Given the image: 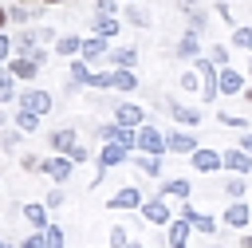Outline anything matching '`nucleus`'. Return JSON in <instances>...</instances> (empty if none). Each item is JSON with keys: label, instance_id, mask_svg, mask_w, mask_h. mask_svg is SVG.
I'll return each instance as SVG.
<instances>
[{"label": "nucleus", "instance_id": "nucleus-6", "mask_svg": "<svg viewBox=\"0 0 252 248\" xmlns=\"http://www.w3.org/2000/svg\"><path fill=\"white\" fill-rule=\"evenodd\" d=\"M161 106H165L169 118L181 122V126H197V122H201V110H197V106H185V102H173V98H161Z\"/></svg>", "mask_w": 252, "mask_h": 248}, {"label": "nucleus", "instance_id": "nucleus-24", "mask_svg": "<svg viewBox=\"0 0 252 248\" xmlns=\"http://www.w3.org/2000/svg\"><path fill=\"white\" fill-rule=\"evenodd\" d=\"M102 55H110V47H106V39H102V35L83 39V59H87V63H94V59H102Z\"/></svg>", "mask_w": 252, "mask_h": 248}, {"label": "nucleus", "instance_id": "nucleus-49", "mask_svg": "<svg viewBox=\"0 0 252 248\" xmlns=\"http://www.w3.org/2000/svg\"><path fill=\"white\" fill-rule=\"evenodd\" d=\"M67 157H71V161H87V157H91V154H87V146H75V150H71V154H67Z\"/></svg>", "mask_w": 252, "mask_h": 248}, {"label": "nucleus", "instance_id": "nucleus-21", "mask_svg": "<svg viewBox=\"0 0 252 248\" xmlns=\"http://www.w3.org/2000/svg\"><path fill=\"white\" fill-rule=\"evenodd\" d=\"M189 228H193V224H189L185 217H177V220L169 224V248H189Z\"/></svg>", "mask_w": 252, "mask_h": 248}, {"label": "nucleus", "instance_id": "nucleus-22", "mask_svg": "<svg viewBox=\"0 0 252 248\" xmlns=\"http://www.w3.org/2000/svg\"><path fill=\"white\" fill-rule=\"evenodd\" d=\"M35 47H39V31H32V28H24L20 35H16V55H35Z\"/></svg>", "mask_w": 252, "mask_h": 248}, {"label": "nucleus", "instance_id": "nucleus-51", "mask_svg": "<svg viewBox=\"0 0 252 248\" xmlns=\"http://www.w3.org/2000/svg\"><path fill=\"white\" fill-rule=\"evenodd\" d=\"M236 146H240V150H248V154H252V130H244V134H240V142H236Z\"/></svg>", "mask_w": 252, "mask_h": 248}, {"label": "nucleus", "instance_id": "nucleus-1", "mask_svg": "<svg viewBox=\"0 0 252 248\" xmlns=\"http://www.w3.org/2000/svg\"><path fill=\"white\" fill-rule=\"evenodd\" d=\"M193 71L201 75V98L217 102V94H220V67L213 59H193Z\"/></svg>", "mask_w": 252, "mask_h": 248}, {"label": "nucleus", "instance_id": "nucleus-13", "mask_svg": "<svg viewBox=\"0 0 252 248\" xmlns=\"http://www.w3.org/2000/svg\"><path fill=\"white\" fill-rule=\"evenodd\" d=\"M47 142H51V150H55V154H71V150L79 146L71 126H59V130H51V134H47Z\"/></svg>", "mask_w": 252, "mask_h": 248}, {"label": "nucleus", "instance_id": "nucleus-32", "mask_svg": "<svg viewBox=\"0 0 252 248\" xmlns=\"http://www.w3.org/2000/svg\"><path fill=\"white\" fill-rule=\"evenodd\" d=\"M12 83H16V75H12L8 67H0V102H12V98H20Z\"/></svg>", "mask_w": 252, "mask_h": 248}, {"label": "nucleus", "instance_id": "nucleus-62", "mask_svg": "<svg viewBox=\"0 0 252 248\" xmlns=\"http://www.w3.org/2000/svg\"><path fill=\"white\" fill-rule=\"evenodd\" d=\"M213 248H217V244H213Z\"/></svg>", "mask_w": 252, "mask_h": 248}, {"label": "nucleus", "instance_id": "nucleus-59", "mask_svg": "<svg viewBox=\"0 0 252 248\" xmlns=\"http://www.w3.org/2000/svg\"><path fill=\"white\" fill-rule=\"evenodd\" d=\"M43 4H63V0H43Z\"/></svg>", "mask_w": 252, "mask_h": 248}, {"label": "nucleus", "instance_id": "nucleus-5", "mask_svg": "<svg viewBox=\"0 0 252 248\" xmlns=\"http://www.w3.org/2000/svg\"><path fill=\"white\" fill-rule=\"evenodd\" d=\"M114 122L138 130V126H146V114H142V106H134V102H114Z\"/></svg>", "mask_w": 252, "mask_h": 248}, {"label": "nucleus", "instance_id": "nucleus-30", "mask_svg": "<svg viewBox=\"0 0 252 248\" xmlns=\"http://www.w3.org/2000/svg\"><path fill=\"white\" fill-rule=\"evenodd\" d=\"M161 197H185V201H189V181H185V177L161 181Z\"/></svg>", "mask_w": 252, "mask_h": 248}, {"label": "nucleus", "instance_id": "nucleus-25", "mask_svg": "<svg viewBox=\"0 0 252 248\" xmlns=\"http://www.w3.org/2000/svg\"><path fill=\"white\" fill-rule=\"evenodd\" d=\"M106 59H110L114 67H130V71H134V63H138V47H130V43H126V47H114Z\"/></svg>", "mask_w": 252, "mask_h": 248}, {"label": "nucleus", "instance_id": "nucleus-15", "mask_svg": "<svg viewBox=\"0 0 252 248\" xmlns=\"http://www.w3.org/2000/svg\"><path fill=\"white\" fill-rule=\"evenodd\" d=\"M122 161H130V150L126 146H118V142H106L102 150H98V165H122Z\"/></svg>", "mask_w": 252, "mask_h": 248}, {"label": "nucleus", "instance_id": "nucleus-9", "mask_svg": "<svg viewBox=\"0 0 252 248\" xmlns=\"http://www.w3.org/2000/svg\"><path fill=\"white\" fill-rule=\"evenodd\" d=\"M189 161H193V169L197 173H213V169H220L224 165V154H217V150H197V154H189Z\"/></svg>", "mask_w": 252, "mask_h": 248}, {"label": "nucleus", "instance_id": "nucleus-45", "mask_svg": "<svg viewBox=\"0 0 252 248\" xmlns=\"http://www.w3.org/2000/svg\"><path fill=\"white\" fill-rule=\"evenodd\" d=\"M20 165H24L28 173H35V169H43V161H39L35 154H24V157H20Z\"/></svg>", "mask_w": 252, "mask_h": 248}, {"label": "nucleus", "instance_id": "nucleus-53", "mask_svg": "<svg viewBox=\"0 0 252 248\" xmlns=\"http://www.w3.org/2000/svg\"><path fill=\"white\" fill-rule=\"evenodd\" d=\"M177 4H181L185 12H189V8H197V0H177Z\"/></svg>", "mask_w": 252, "mask_h": 248}, {"label": "nucleus", "instance_id": "nucleus-41", "mask_svg": "<svg viewBox=\"0 0 252 248\" xmlns=\"http://www.w3.org/2000/svg\"><path fill=\"white\" fill-rule=\"evenodd\" d=\"M209 59H213L217 67H228V47H224V43H217V47L209 51Z\"/></svg>", "mask_w": 252, "mask_h": 248}, {"label": "nucleus", "instance_id": "nucleus-43", "mask_svg": "<svg viewBox=\"0 0 252 248\" xmlns=\"http://www.w3.org/2000/svg\"><path fill=\"white\" fill-rule=\"evenodd\" d=\"M94 12L98 16H114L118 12V0H94Z\"/></svg>", "mask_w": 252, "mask_h": 248}, {"label": "nucleus", "instance_id": "nucleus-54", "mask_svg": "<svg viewBox=\"0 0 252 248\" xmlns=\"http://www.w3.org/2000/svg\"><path fill=\"white\" fill-rule=\"evenodd\" d=\"M240 248H252V232H248V236H244V240H240Z\"/></svg>", "mask_w": 252, "mask_h": 248}, {"label": "nucleus", "instance_id": "nucleus-12", "mask_svg": "<svg viewBox=\"0 0 252 248\" xmlns=\"http://www.w3.org/2000/svg\"><path fill=\"white\" fill-rule=\"evenodd\" d=\"M224 169H232V173H240V177L252 173V154L240 150V146H236V150H224Z\"/></svg>", "mask_w": 252, "mask_h": 248}, {"label": "nucleus", "instance_id": "nucleus-34", "mask_svg": "<svg viewBox=\"0 0 252 248\" xmlns=\"http://www.w3.org/2000/svg\"><path fill=\"white\" fill-rule=\"evenodd\" d=\"M134 236H126V224H110V248H126Z\"/></svg>", "mask_w": 252, "mask_h": 248}, {"label": "nucleus", "instance_id": "nucleus-35", "mask_svg": "<svg viewBox=\"0 0 252 248\" xmlns=\"http://www.w3.org/2000/svg\"><path fill=\"white\" fill-rule=\"evenodd\" d=\"M232 43H236L240 51L252 55V28H236V31H232Z\"/></svg>", "mask_w": 252, "mask_h": 248}, {"label": "nucleus", "instance_id": "nucleus-47", "mask_svg": "<svg viewBox=\"0 0 252 248\" xmlns=\"http://www.w3.org/2000/svg\"><path fill=\"white\" fill-rule=\"evenodd\" d=\"M12 47H16V39H8V35L0 31V63H4L8 55H12Z\"/></svg>", "mask_w": 252, "mask_h": 248}, {"label": "nucleus", "instance_id": "nucleus-44", "mask_svg": "<svg viewBox=\"0 0 252 248\" xmlns=\"http://www.w3.org/2000/svg\"><path fill=\"white\" fill-rule=\"evenodd\" d=\"M20 248H47V236H43V232H35V228H32V236H28V240H24V244H20Z\"/></svg>", "mask_w": 252, "mask_h": 248}, {"label": "nucleus", "instance_id": "nucleus-20", "mask_svg": "<svg viewBox=\"0 0 252 248\" xmlns=\"http://www.w3.org/2000/svg\"><path fill=\"white\" fill-rule=\"evenodd\" d=\"M47 213H51L47 205H35V201H32V205H24V220H28L35 232H43V228H47Z\"/></svg>", "mask_w": 252, "mask_h": 248}, {"label": "nucleus", "instance_id": "nucleus-27", "mask_svg": "<svg viewBox=\"0 0 252 248\" xmlns=\"http://www.w3.org/2000/svg\"><path fill=\"white\" fill-rule=\"evenodd\" d=\"M91 28H94V35H102V39H110V35L122 31V24H118L114 16H98V20H91Z\"/></svg>", "mask_w": 252, "mask_h": 248}, {"label": "nucleus", "instance_id": "nucleus-31", "mask_svg": "<svg viewBox=\"0 0 252 248\" xmlns=\"http://www.w3.org/2000/svg\"><path fill=\"white\" fill-rule=\"evenodd\" d=\"M16 130H24V134H35L39 130V114H32V110H16Z\"/></svg>", "mask_w": 252, "mask_h": 248}, {"label": "nucleus", "instance_id": "nucleus-36", "mask_svg": "<svg viewBox=\"0 0 252 248\" xmlns=\"http://www.w3.org/2000/svg\"><path fill=\"white\" fill-rule=\"evenodd\" d=\"M177 83H181V91H189V94H193V91H201V75H197V71H181V79H177Z\"/></svg>", "mask_w": 252, "mask_h": 248}, {"label": "nucleus", "instance_id": "nucleus-7", "mask_svg": "<svg viewBox=\"0 0 252 248\" xmlns=\"http://www.w3.org/2000/svg\"><path fill=\"white\" fill-rule=\"evenodd\" d=\"M43 173H47L51 181H59V185H63V181L75 173V161H71L67 154H55V157H47V161H43Z\"/></svg>", "mask_w": 252, "mask_h": 248}, {"label": "nucleus", "instance_id": "nucleus-60", "mask_svg": "<svg viewBox=\"0 0 252 248\" xmlns=\"http://www.w3.org/2000/svg\"><path fill=\"white\" fill-rule=\"evenodd\" d=\"M122 4H134V0H122Z\"/></svg>", "mask_w": 252, "mask_h": 248}, {"label": "nucleus", "instance_id": "nucleus-50", "mask_svg": "<svg viewBox=\"0 0 252 248\" xmlns=\"http://www.w3.org/2000/svg\"><path fill=\"white\" fill-rule=\"evenodd\" d=\"M217 12H220V20H224V24H232V8H228V4H224V0H220V4H217Z\"/></svg>", "mask_w": 252, "mask_h": 248}, {"label": "nucleus", "instance_id": "nucleus-23", "mask_svg": "<svg viewBox=\"0 0 252 248\" xmlns=\"http://www.w3.org/2000/svg\"><path fill=\"white\" fill-rule=\"evenodd\" d=\"M55 55H59V59L83 55V39H79V35H59V39H55Z\"/></svg>", "mask_w": 252, "mask_h": 248}, {"label": "nucleus", "instance_id": "nucleus-14", "mask_svg": "<svg viewBox=\"0 0 252 248\" xmlns=\"http://www.w3.org/2000/svg\"><path fill=\"white\" fill-rule=\"evenodd\" d=\"M165 138H169V150H173V154H197V150H201V142H197L193 134H185V130H169Z\"/></svg>", "mask_w": 252, "mask_h": 248}, {"label": "nucleus", "instance_id": "nucleus-42", "mask_svg": "<svg viewBox=\"0 0 252 248\" xmlns=\"http://www.w3.org/2000/svg\"><path fill=\"white\" fill-rule=\"evenodd\" d=\"M20 134H24V130H4V134H0V146H4V150H16V146H20Z\"/></svg>", "mask_w": 252, "mask_h": 248}, {"label": "nucleus", "instance_id": "nucleus-56", "mask_svg": "<svg viewBox=\"0 0 252 248\" xmlns=\"http://www.w3.org/2000/svg\"><path fill=\"white\" fill-rule=\"evenodd\" d=\"M126 248H142V244H138V240H130V244H126Z\"/></svg>", "mask_w": 252, "mask_h": 248}, {"label": "nucleus", "instance_id": "nucleus-16", "mask_svg": "<svg viewBox=\"0 0 252 248\" xmlns=\"http://www.w3.org/2000/svg\"><path fill=\"white\" fill-rule=\"evenodd\" d=\"M248 220H252V209H248L244 201H232V205L224 209V224H228V228H244Z\"/></svg>", "mask_w": 252, "mask_h": 248}, {"label": "nucleus", "instance_id": "nucleus-57", "mask_svg": "<svg viewBox=\"0 0 252 248\" xmlns=\"http://www.w3.org/2000/svg\"><path fill=\"white\" fill-rule=\"evenodd\" d=\"M248 75H252V55H248Z\"/></svg>", "mask_w": 252, "mask_h": 248}, {"label": "nucleus", "instance_id": "nucleus-4", "mask_svg": "<svg viewBox=\"0 0 252 248\" xmlns=\"http://www.w3.org/2000/svg\"><path fill=\"white\" fill-rule=\"evenodd\" d=\"M98 138H102V142H118V146H126V150H138V130H130V126H118V122H110V126H98Z\"/></svg>", "mask_w": 252, "mask_h": 248}, {"label": "nucleus", "instance_id": "nucleus-40", "mask_svg": "<svg viewBox=\"0 0 252 248\" xmlns=\"http://www.w3.org/2000/svg\"><path fill=\"white\" fill-rule=\"evenodd\" d=\"M63 201H67V193H63V185H55V189L47 193V201H43V205H47V209H63Z\"/></svg>", "mask_w": 252, "mask_h": 248}, {"label": "nucleus", "instance_id": "nucleus-11", "mask_svg": "<svg viewBox=\"0 0 252 248\" xmlns=\"http://www.w3.org/2000/svg\"><path fill=\"white\" fill-rule=\"evenodd\" d=\"M177 213H181V217H185V220H189V224H193L197 232H205V236H213V232H217V220H213V217H205V213H197V209H193L189 201H185V205H181Z\"/></svg>", "mask_w": 252, "mask_h": 248}, {"label": "nucleus", "instance_id": "nucleus-18", "mask_svg": "<svg viewBox=\"0 0 252 248\" xmlns=\"http://www.w3.org/2000/svg\"><path fill=\"white\" fill-rule=\"evenodd\" d=\"M220 94H244V75L232 67H220Z\"/></svg>", "mask_w": 252, "mask_h": 248}, {"label": "nucleus", "instance_id": "nucleus-52", "mask_svg": "<svg viewBox=\"0 0 252 248\" xmlns=\"http://www.w3.org/2000/svg\"><path fill=\"white\" fill-rule=\"evenodd\" d=\"M12 16H8V8H0V31H4V24H8Z\"/></svg>", "mask_w": 252, "mask_h": 248}, {"label": "nucleus", "instance_id": "nucleus-10", "mask_svg": "<svg viewBox=\"0 0 252 248\" xmlns=\"http://www.w3.org/2000/svg\"><path fill=\"white\" fill-rule=\"evenodd\" d=\"M142 217H146L150 224H173V217H169V205L161 201V193H158L154 201H146V205H142Z\"/></svg>", "mask_w": 252, "mask_h": 248}, {"label": "nucleus", "instance_id": "nucleus-37", "mask_svg": "<svg viewBox=\"0 0 252 248\" xmlns=\"http://www.w3.org/2000/svg\"><path fill=\"white\" fill-rule=\"evenodd\" d=\"M43 236H47V248H63V244H67L59 224H47V228H43Z\"/></svg>", "mask_w": 252, "mask_h": 248}, {"label": "nucleus", "instance_id": "nucleus-29", "mask_svg": "<svg viewBox=\"0 0 252 248\" xmlns=\"http://www.w3.org/2000/svg\"><path fill=\"white\" fill-rule=\"evenodd\" d=\"M91 79H94V71L87 67V59H75L71 63V83L75 87H91Z\"/></svg>", "mask_w": 252, "mask_h": 248}, {"label": "nucleus", "instance_id": "nucleus-28", "mask_svg": "<svg viewBox=\"0 0 252 248\" xmlns=\"http://www.w3.org/2000/svg\"><path fill=\"white\" fill-rule=\"evenodd\" d=\"M146 177H161V157H154V154H138V157H130Z\"/></svg>", "mask_w": 252, "mask_h": 248}, {"label": "nucleus", "instance_id": "nucleus-17", "mask_svg": "<svg viewBox=\"0 0 252 248\" xmlns=\"http://www.w3.org/2000/svg\"><path fill=\"white\" fill-rule=\"evenodd\" d=\"M110 91H138V75L130 67H114L110 71Z\"/></svg>", "mask_w": 252, "mask_h": 248}, {"label": "nucleus", "instance_id": "nucleus-8", "mask_svg": "<svg viewBox=\"0 0 252 248\" xmlns=\"http://www.w3.org/2000/svg\"><path fill=\"white\" fill-rule=\"evenodd\" d=\"M146 201H142V189L138 185H122L110 201H106V209H142Z\"/></svg>", "mask_w": 252, "mask_h": 248}, {"label": "nucleus", "instance_id": "nucleus-46", "mask_svg": "<svg viewBox=\"0 0 252 248\" xmlns=\"http://www.w3.org/2000/svg\"><path fill=\"white\" fill-rule=\"evenodd\" d=\"M220 122H224V126H236V130H244V126H248L240 114H224V110H220Z\"/></svg>", "mask_w": 252, "mask_h": 248}, {"label": "nucleus", "instance_id": "nucleus-26", "mask_svg": "<svg viewBox=\"0 0 252 248\" xmlns=\"http://www.w3.org/2000/svg\"><path fill=\"white\" fill-rule=\"evenodd\" d=\"M8 71H12L16 79H35V71H39V63H35V59H28V55H16Z\"/></svg>", "mask_w": 252, "mask_h": 248}, {"label": "nucleus", "instance_id": "nucleus-38", "mask_svg": "<svg viewBox=\"0 0 252 248\" xmlns=\"http://www.w3.org/2000/svg\"><path fill=\"white\" fill-rule=\"evenodd\" d=\"M205 24H209V20H205V12H201V8H189V31H197V35H201V31H205Z\"/></svg>", "mask_w": 252, "mask_h": 248}, {"label": "nucleus", "instance_id": "nucleus-2", "mask_svg": "<svg viewBox=\"0 0 252 248\" xmlns=\"http://www.w3.org/2000/svg\"><path fill=\"white\" fill-rule=\"evenodd\" d=\"M138 150L142 154H154V157H161L165 150H169V138H165V130H158V126H138Z\"/></svg>", "mask_w": 252, "mask_h": 248}, {"label": "nucleus", "instance_id": "nucleus-39", "mask_svg": "<svg viewBox=\"0 0 252 248\" xmlns=\"http://www.w3.org/2000/svg\"><path fill=\"white\" fill-rule=\"evenodd\" d=\"M224 193H228V197H244V177H240V173H232V177L224 181Z\"/></svg>", "mask_w": 252, "mask_h": 248}, {"label": "nucleus", "instance_id": "nucleus-19", "mask_svg": "<svg viewBox=\"0 0 252 248\" xmlns=\"http://www.w3.org/2000/svg\"><path fill=\"white\" fill-rule=\"evenodd\" d=\"M197 51H201V39H197V31H185V35L177 39V51H173V55H177V59H201Z\"/></svg>", "mask_w": 252, "mask_h": 248}, {"label": "nucleus", "instance_id": "nucleus-55", "mask_svg": "<svg viewBox=\"0 0 252 248\" xmlns=\"http://www.w3.org/2000/svg\"><path fill=\"white\" fill-rule=\"evenodd\" d=\"M244 98H248V102H252V87H248V91H244Z\"/></svg>", "mask_w": 252, "mask_h": 248}, {"label": "nucleus", "instance_id": "nucleus-61", "mask_svg": "<svg viewBox=\"0 0 252 248\" xmlns=\"http://www.w3.org/2000/svg\"><path fill=\"white\" fill-rule=\"evenodd\" d=\"M0 244H4V240H0Z\"/></svg>", "mask_w": 252, "mask_h": 248}, {"label": "nucleus", "instance_id": "nucleus-3", "mask_svg": "<svg viewBox=\"0 0 252 248\" xmlns=\"http://www.w3.org/2000/svg\"><path fill=\"white\" fill-rule=\"evenodd\" d=\"M16 102H20L24 110L39 114V118H43V114H47V110L55 106V98H51L47 91H39V87H28V91H20V98H16Z\"/></svg>", "mask_w": 252, "mask_h": 248}, {"label": "nucleus", "instance_id": "nucleus-58", "mask_svg": "<svg viewBox=\"0 0 252 248\" xmlns=\"http://www.w3.org/2000/svg\"><path fill=\"white\" fill-rule=\"evenodd\" d=\"M0 248H16V244H8V240H4V244H0Z\"/></svg>", "mask_w": 252, "mask_h": 248}, {"label": "nucleus", "instance_id": "nucleus-48", "mask_svg": "<svg viewBox=\"0 0 252 248\" xmlns=\"http://www.w3.org/2000/svg\"><path fill=\"white\" fill-rule=\"evenodd\" d=\"M8 16H12L16 24H28V8H20V4H12V8H8Z\"/></svg>", "mask_w": 252, "mask_h": 248}, {"label": "nucleus", "instance_id": "nucleus-33", "mask_svg": "<svg viewBox=\"0 0 252 248\" xmlns=\"http://www.w3.org/2000/svg\"><path fill=\"white\" fill-rule=\"evenodd\" d=\"M126 20H130L134 28H150V16H146L138 4H126Z\"/></svg>", "mask_w": 252, "mask_h": 248}]
</instances>
